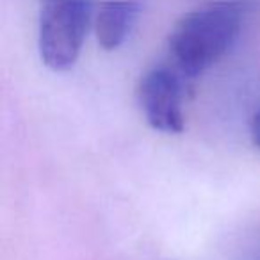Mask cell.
Returning <instances> with one entry per match:
<instances>
[{"label":"cell","mask_w":260,"mask_h":260,"mask_svg":"<svg viewBox=\"0 0 260 260\" xmlns=\"http://www.w3.org/2000/svg\"><path fill=\"white\" fill-rule=\"evenodd\" d=\"M244 16L246 6L239 0H216L189 11L168 40L173 66L185 79L200 77L234 47Z\"/></svg>","instance_id":"1"},{"label":"cell","mask_w":260,"mask_h":260,"mask_svg":"<svg viewBox=\"0 0 260 260\" xmlns=\"http://www.w3.org/2000/svg\"><path fill=\"white\" fill-rule=\"evenodd\" d=\"M251 139L255 146L260 150V109L253 114L251 118Z\"/></svg>","instance_id":"5"},{"label":"cell","mask_w":260,"mask_h":260,"mask_svg":"<svg viewBox=\"0 0 260 260\" xmlns=\"http://www.w3.org/2000/svg\"><path fill=\"white\" fill-rule=\"evenodd\" d=\"M93 15V0H41L38 48L54 72H66L79 61Z\"/></svg>","instance_id":"2"},{"label":"cell","mask_w":260,"mask_h":260,"mask_svg":"<svg viewBox=\"0 0 260 260\" xmlns=\"http://www.w3.org/2000/svg\"><path fill=\"white\" fill-rule=\"evenodd\" d=\"M184 75L177 68L155 66L141 77L138 100L148 125L164 134H180L185 126L182 98Z\"/></svg>","instance_id":"3"},{"label":"cell","mask_w":260,"mask_h":260,"mask_svg":"<svg viewBox=\"0 0 260 260\" xmlns=\"http://www.w3.org/2000/svg\"><path fill=\"white\" fill-rule=\"evenodd\" d=\"M139 4L136 0H107L98 6L94 13V34L104 50L119 48L134 29L139 16Z\"/></svg>","instance_id":"4"}]
</instances>
